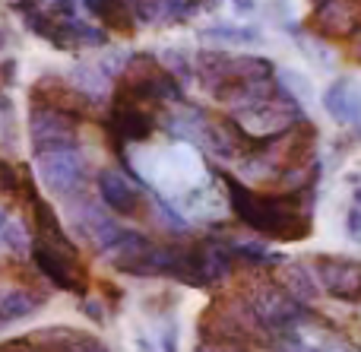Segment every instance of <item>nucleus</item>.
Returning <instances> with one entry per match:
<instances>
[{
  "label": "nucleus",
  "mask_w": 361,
  "mask_h": 352,
  "mask_svg": "<svg viewBox=\"0 0 361 352\" xmlns=\"http://www.w3.org/2000/svg\"><path fill=\"white\" fill-rule=\"evenodd\" d=\"M317 29L324 35H333V38H343V35H352V32L361 25V6L355 0H324L317 6Z\"/></svg>",
  "instance_id": "obj_10"
},
{
  "label": "nucleus",
  "mask_w": 361,
  "mask_h": 352,
  "mask_svg": "<svg viewBox=\"0 0 361 352\" xmlns=\"http://www.w3.org/2000/svg\"><path fill=\"white\" fill-rule=\"evenodd\" d=\"M32 99L42 108H54V111H63L70 118L80 121V114L89 108V99L80 92V89L63 86L61 80H42L32 86Z\"/></svg>",
  "instance_id": "obj_9"
},
{
  "label": "nucleus",
  "mask_w": 361,
  "mask_h": 352,
  "mask_svg": "<svg viewBox=\"0 0 361 352\" xmlns=\"http://www.w3.org/2000/svg\"><path fill=\"white\" fill-rule=\"evenodd\" d=\"M76 124H80V121L70 118V114H63V111L32 105L29 133H32V146H35V156H44V152H67V150H76Z\"/></svg>",
  "instance_id": "obj_2"
},
{
  "label": "nucleus",
  "mask_w": 361,
  "mask_h": 352,
  "mask_svg": "<svg viewBox=\"0 0 361 352\" xmlns=\"http://www.w3.org/2000/svg\"><path fill=\"white\" fill-rule=\"evenodd\" d=\"M13 80H16V61H4V63H0V83H4V86H10Z\"/></svg>",
  "instance_id": "obj_24"
},
{
  "label": "nucleus",
  "mask_w": 361,
  "mask_h": 352,
  "mask_svg": "<svg viewBox=\"0 0 361 352\" xmlns=\"http://www.w3.org/2000/svg\"><path fill=\"white\" fill-rule=\"evenodd\" d=\"M29 254H32V264L38 267V273H42L51 286H57V289H63V292L86 296V283H82L80 260L76 257H67V254H61V251H51V248H44L42 241H35V245L29 248Z\"/></svg>",
  "instance_id": "obj_5"
},
{
  "label": "nucleus",
  "mask_w": 361,
  "mask_h": 352,
  "mask_svg": "<svg viewBox=\"0 0 361 352\" xmlns=\"http://www.w3.org/2000/svg\"><path fill=\"white\" fill-rule=\"evenodd\" d=\"M250 311L257 315V321L263 324L267 330H288V327H298L301 321L307 317V308L286 296L276 283H267L250 296Z\"/></svg>",
  "instance_id": "obj_3"
},
{
  "label": "nucleus",
  "mask_w": 361,
  "mask_h": 352,
  "mask_svg": "<svg viewBox=\"0 0 361 352\" xmlns=\"http://www.w3.org/2000/svg\"><path fill=\"white\" fill-rule=\"evenodd\" d=\"M225 184H228L231 210H235L238 219H241L244 226H250L254 232L267 235V238H279V241H301L311 232L307 210L301 207L298 197L254 194V190L244 188V184L231 175H225Z\"/></svg>",
  "instance_id": "obj_1"
},
{
  "label": "nucleus",
  "mask_w": 361,
  "mask_h": 352,
  "mask_svg": "<svg viewBox=\"0 0 361 352\" xmlns=\"http://www.w3.org/2000/svg\"><path fill=\"white\" fill-rule=\"evenodd\" d=\"M276 286L298 305H307L317 298V283H314V277L307 273L305 264H295V260H286V264L279 267V283Z\"/></svg>",
  "instance_id": "obj_13"
},
{
  "label": "nucleus",
  "mask_w": 361,
  "mask_h": 352,
  "mask_svg": "<svg viewBox=\"0 0 361 352\" xmlns=\"http://www.w3.org/2000/svg\"><path fill=\"white\" fill-rule=\"evenodd\" d=\"M6 222H10V219H6V213H4V207H0V229H4V226H6Z\"/></svg>",
  "instance_id": "obj_28"
},
{
  "label": "nucleus",
  "mask_w": 361,
  "mask_h": 352,
  "mask_svg": "<svg viewBox=\"0 0 361 352\" xmlns=\"http://www.w3.org/2000/svg\"><path fill=\"white\" fill-rule=\"evenodd\" d=\"M165 67V73H180V76H197L193 73V63H190V54H180V51H169V54L159 61Z\"/></svg>",
  "instance_id": "obj_17"
},
{
  "label": "nucleus",
  "mask_w": 361,
  "mask_h": 352,
  "mask_svg": "<svg viewBox=\"0 0 361 352\" xmlns=\"http://www.w3.org/2000/svg\"><path fill=\"white\" fill-rule=\"evenodd\" d=\"M44 298L35 296L32 289H13L6 292V296H0V321H23V317L35 315L38 308H42Z\"/></svg>",
  "instance_id": "obj_14"
},
{
  "label": "nucleus",
  "mask_w": 361,
  "mask_h": 352,
  "mask_svg": "<svg viewBox=\"0 0 361 352\" xmlns=\"http://www.w3.org/2000/svg\"><path fill=\"white\" fill-rule=\"evenodd\" d=\"M203 42H257L254 29H206Z\"/></svg>",
  "instance_id": "obj_16"
},
{
  "label": "nucleus",
  "mask_w": 361,
  "mask_h": 352,
  "mask_svg": "<svg viewBox=\"0 0 361 352\" xmlns=\"http://www.w3.org/2000/svg\"><path fill=\"white\" fill-rule=\"evenodd\" d=\"M355 207H361V188L355 190Z\"/></svg>",
  "instance_id": "obj_29"
},
{
  "label": "nucleus",
  "mask_w": 361,
  "mask_h": 352,
  "mask_svg": "<svg viewBox=\"0 0 361 352\" xmlns=\"http://www.w3.org/2000/svg\"><path fill=\"white\" fill-rule=\"evenodd\" d=\"M345 232H349L352 241L361 245V207H352L349 216H345Z\"/></svg>",
  "instance_id": "obj_21"
},
{
  "label": "nucleus",
  "mask_w": 361,
  "mask_h": 352,
  "mask_svg": "<svg viewBox=\"0 0 361 352\" xmlns=\"http://www.w3.org/2000/svg\"><path fill=\"white\" fill-rule=\"evenodd\" d=\"M82 315H89L95 324H105V311H102V305L95 302V298H86V302H82Z\"/></svg>",
  "instance_id": "obj_23"
},
{
  "label": "nucleus",
  "mask_w": 361,
  "mask_h": 352,
  "mask_svg": "<svg viewBox=\"0 0 361 352\" xmlns=\"http://www.w3.org/2000/svg\"><path fill=\"white\" fill-rule=\"evenodd\" d=\"M282 83L292 89V99L295 102H307V99H311V86H307V80H301L298 73H282Z\"/></svg>",
  "instance_id": "obj_19"
},
{
  "label": "nucleus",
  "mask_w": 361,
  "mask_h": 352,
  "mask_svg": "<svg viewBox=\"0 0 361 352\" xmlns=\"http://www.w3.org/2000/svg\"><path fill=\"white\" fill-rule=\"evenodd\" d=\"M165 352H178V343H175V330H169V336H165Z\"/></svg>",
  "instance_id": "obj_27"
},
{
  "label": "nucleus",
  "mask_w": 361,
  "mask_h": 352,
  "mask_svg": "<svg viewBox=\"0 0 361 352\" xmlns=\"http://www.w3.org/2000/svg\"><path fill=\"white\" fill-rule=\"evenodd\" d=\"M235 254L250 260V264H276V260H279L276 254H269L267 248H260V245H235Z\"/></svg>",
  "instance_id": "obj_18"
},
{
  "label": "nucleus",
  "mask_w": 361,
  "mask_h": 352,
  "mask_svg": "<svg viewBox=\"0 0 361 352\" xmlns=\"http://www.w3.org/2000/svg\"><path fill=\"white\" fill-rule=\"evenodd\" d=\"M0 324H4V321H0Z\"/></svg>",
  "instance_id": "obj_30"
},
{
  "label": "nucleus",
  "mask_w": 361,
  "mask_h": 352,
  "mask_svg": "<svg viewBox=\"0 0 361 352\" xmlns=\"http://www.w3.org/2000/svg\"><path fill=\"white\" fill-rule=\"evenodd\" d=\"M0 352H42L29 336H13V340L0 343Z\"/></svg>",
  "instance_id": "obj_20"
},
{
  "label": "nucleus",
  "mask_w": 361,
  "mask_h": 352,
  "mask_svg": "<svg viewBox=\"0 0 361 352\" xmlns=\"http://www.w3.org/2000/svg\"><path fill=\"white\" fill-rule=\"evenodd\" d=\"M99 194L105 200V207H111L118 216H137L140 210V194L121 171L108 169L99 175Z\"/></svg>",
  "instance_id": "obj_12"
},
{
  "label": "nucleus",
  "mask_w": 361,
  "mask_h": 352,
  "mask_svg": "<svg viewBox=\"0 0 361 352\" xmlns=\"http://www.w3.org/2000/svg\"><path fill=\"white\" fill-rule=\"evenodd\" d=\"M111 131L118 133V140H146L156 131L152 114L143 108V102L130 99L118 89L114 92V111H111Z\"/></svg>",
  "instance_id": "obj_7"
},
{
  "label": "nucleus",
  "mask_w": 361,
  "mask_h": 352,
  "mask_svg": "<svg viewBox=\"0 0 361 352\" xmlns=\"http://www.w3.org/2000/svg\"><path fill=\"white\" fill-rule=\"evenodd\" d=\"M102 4H105V0H82V6H86V10L92 13V16H95V13L102 10Z\"/></svg>",
  "instance_id": "obj_26"
},
{
  "label": "nucleus",
  "mask_w": 361,
  "mask_h": 352,
  "mask_svg": "<svg viewBox=\"0 0 361 352\" xmlns=\"http://www.w3.org/2000/svg\"><path fill=\"white\" fill-rule=\"evenodd\" d=\"M324 108L339 124H355V121H361V83L352 80V76L336 80L324 92Z\"/></svg>",
  "instance_id": "obj_11"
},
{
  "label": "nucleus",
  "mask_w": 361,
  "mask_h": 352,
  "mask_svg": "<svg viewBox=\"0 0 361 352\" xmlns=\"http://www.w3.org/2000/svg\"><path fill=\"white\" fill-rule=\"evenodd\" d=\"M32 222H35V241H42V245L51 248V251H61V254H67V257H76V245L67 238L54 207H51L48 200H42V197L32 200Z\"/></svg>",
  "instance_id": "obj_8"
},
{
  "label": "nucleus",
  "mask_w": 361,
  "mask_h": 352,
  "mask_svg": "<svg viewBox=\"0 0 361 352\" xmlns=\"http://www.w3.org/2000/svg\"><path fill=\"white\" fill-rule=\"evenodd\" d=\"M197 352H247V346H238V343H212V340H203L197 346Z\"/></svg>",
  "instance_id": "obj_22"
},
{
  "label": "nucleus",
  "mask_w": 361,
  "mask_h": 352,
  "mask_svg": "<svg viewBox=\"0 0 361 352\" xmlns=\"http://www.w3.org/2000/svg\"><path fill=\"white\" fill-rule=\"evenodd\" d=\"M0 241H4L10 251H16V254H25L29 251V235H25V229L19 226V222H6L4 229H0Z\"/></svg>",
  "instance_id": "obj_15"
},
{
  "label": "nucleus",
  "mask_w": 361,
  "mask_h": 352,
  "mask_svg": "<svg viewBox=\"0 0 361 352\" xmlns=\"http://www.w3.org/2000/svg\"><path fill=\"white\" fill-rule=\"evenodd\" d=\"M38 159V175H42L44 188L57 197H70L76 194V188L86 178V165H82L80 152L67 150V152H44Z\"/></svg>",
  "instance_id": "obj_4"
},
{
  "label": "nucleus",
  "mask_w": 361,
  "mask_h": 352,
  "mask_svg": "<svg viewBox=\"0 0 361 352\" xmlns=\"http://www.w3.org/2000/svg\"><path fill=\"white\" fill-rule=\"evenodd\" d=\"M231 10H235V13H244V16H247V13L257 10V0H231Z\"/></svg>",
  "instance_id": "obj_25"
},
{
  "label": "nucleus",
  "mask_w": 361,
  "mask_h": 352,
  "mask_svg": "<svg viewBox=\"0 0 361 352\" xmlns=\"http://www.w3.org/2000/svg\"><path fill=\"white\" fill-rule=\"evenodd\" d=\"M317 277L330 296L343 302H361V264L345 257H317Z\"/></svg>",
  "instance_id": "obj_6"
}]
</instances>
